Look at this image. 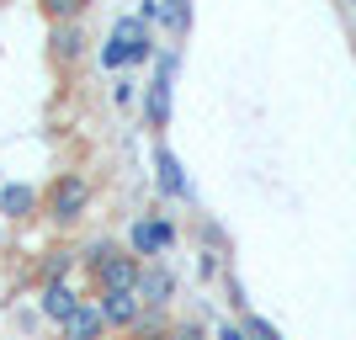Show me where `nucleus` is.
<instances>
[{"mask_svg":"<svg viewBox=\"0 0 356 340\" xmlns=\"http://www.w3.org/2000/svg\"><path fill=\"white\" fill-rule=\"evenodd\" d=\"M80 266L90 271V287H96V293H106V287H128V293H138L144 255H134L128 245H118V239H90L86 250H80Z\"/></svg>","mask_w":356,"mask_h":340,"instance_id":"1","label":"nucleus"},{"mask_svg":"<svg viewBox=\"0 0 356 340\" xmlns=\"http://www.w3.org/2000/svg\"><path fill=\"white\" fill-rule=\"evenodd\" d=\"M90 202H96V186L80 170H54V181L43 186V218L54 229H74L90 213Z\"/></svg>","mask_w":356,"mask_h":340,"instance_id":"2","label":"nucleus"},{"mask_svg":"<svg viewBox=\"0 0 356 340\" xmlns=\"http://www.w3.org/2000/svg\"><path fill=\"white\" fill-rule=\"evenodd\" d=\"M112 43L122 48V59H128V70H144V64H154V54H160V27L154 22H144L138 11H128V16H118L112 22V32H106Z\"/></svg>","mask_w":356,"mask_h":340,"instance_id":"3","label":"nucleus"},{"mask_svg":"<svg viewBox=\"0 0 356 340\" xmlns=\"http://www.w3.org/2000/svg\"><path fill=\"white\" fill-rule=\"evenodd\" d=\"M134 255H144V261H165V255L181 245V229L170 218H160V213H138L134 223H128V239H122Z\"/></svg>","mask_w":356,"mask_h":340,"instance_id":"4","label":"nucleus"},{"mask_svg":"<svg viewBox=\"0 0 356 340\" xmlns=\"http://www.w3.org/2000/svg\"><path fill=\"white\" fill-rule=\"evenodd\" d=\"M149 165H154V186H160V197H170V202H192V197H197L192 176H186V160H181L176 149L165 144V138H154Z\"/></svg>","mask_w":356,"mask_h":340,"instance_id":"5","label":"nucleus"},{"mask_svg":"<svg viewBox=\"0 0 356 340\" xmlns=\"http://www.w3.org/2000/svg\"><path fill=\"white\" fill-rule=\"evenodd\" d=\"M138 118H144V128L154 138H165V128L176 122V80H170V74H149V80H144Z\"/></svg>","mask_w":356,"mask_h":340,"instance_id":"6","label":"nucleus"},{"mask_svg":"<svg viewBox=\"0 0 356 340\" xmlns=\"http://www.w3.org/2000/svg\"><path fill=\"white\" fill-rule=\"evenodd\" d=\"M86 54H90L86 22H48V64L54 70H74V64H86Z\"/></svg>","mask_w":356,"mask_h":340,"instance_id":"7","label":"nucleus"},{"mask_svg":"<svg viewBox=\"0 0 356 340\" xmlns=\"http://www.w3.org/2000/svg\"><path fill=\"white\" fill-rule=\"evenodd\" d=\"M181 293V277L165 261H144V271H138V298H144V309H170Z\"/></svg>","mask_w":356,"mask_h":340,"instance_id":"8","label":"nucleus"},{"mask_svg":"<svg viewBox=\"0 0 356 340\" xmlns=\"http://www.w3.org/2000/svg\"><path fill=\"white\" fill-rule=\"evenodd\" d=\"M43 213V192L32 181H0V218L6 223H27Z\"/></svg>","mask_w":356,"mask_h":340,"instance_id":"9","label":"nucleus"},{"mask_svg":"<svg viewBox=\"0 0 356 340\" xmlns=\"http://www.w3.org/2000/svg\"><path fill=\"white\" fill-rule=\"evenodd\" d=\"M80 303H86V298L74 293V282H70V277H64V282H38V314H43L54 330H59L64 319L80 309Z\"/></svg>","mask_w":356,"mask_h":340,"instance_id":"10","label":"nucleus"},{"mask_svg":"<svg viewBox=\"0 0 356 340\" xmlns=\"http://www.w3.org/2000/svg\"><path fill=\"white\" fill-rule=\"evenodd\" d=\"M96 303H102V314H106V325H112V330L134 335L138 314H144V298H138V293H128V287H106V293H96Z\"/></svg>","mask_w":356,"mask_h":340,"instance_id":"11","label":"nucleus"},{"mask_svg":"<svg viewBox=\"0 0 356 340\" xmlns=\"http://www.w3.org/2000/svg\"><path fill=\"white\" fill-rule=\"evenodd\" d=\"M106 335H112V325H106V314H102L96 298H86V303L59 325V340H106Z\"/></svg>","mask_w":356,"mask_h":340,"instance_id":"12","label":"nucleus"},{"mask_svg":"<svg viewBox=\"0 0 356 340\" xmlns=\"http://www.w3.org/2000/svg\"><path fill=\"white\" fill-rule=\"evenodd\" d=\"M192 22H197L192 0H165V11H160V38H165L170 48H186V38H192Z\"/></svg>","mask_w":356,"mask_h":340,"instance_id":"13","label":"nucleus"},{"mask_svg":"<svg viewBox=\"0 0 356 340\" xmlns=\"http://www.w3.org/2000/svg\"><path fill=\"white\" fill-rule=\"evenodd\" d=\"M74 266H80V250L54 245V250H43V261H38V282H64Z\"/></svg>","mask_w":356,"mask_h":340,"instance_id":"14","label":"nucleus"},{"mask_svg":"<svg viewBox=\"0 0 356 340\" xmlns=\"http://www.w3.org/2000/svg\"><path fill=\"white\" fill-rule=\"evenodd\" d=\"M38 11H43V22H86L90 0H38Z\"/></svg>","mask_w":356,"mask_h":340,"instance_id":"15","label":"nucleus"},{"mask_svg":"<svg viewBox=\"0 0 356 340\" xmlns=\"http://www.w3.org/2000/svg\"><path fill=\"white\" fill-rule=\"evenodd\" d=\"M170 325H176L170 309H144V314H138V325H134V340H154V335H165Z\"/></svg>","mask_w":356,"mask_h":340,"instance_id":"16","label":"nucleus"},{"mask_svg":"<svg viewBox=\"0 0 356 340\" xmlns=\"http://www.w3.org/2000/svg\"><path fill=\"white\" fill-rule=\"evenodd\" d=\"M239 325H245V335H250V340H282V330L271 325V319H261L255 309H245V314H239Z\"/></svg>","mask_w":356,"mask_h":340,"instance_id":"17","label":"nucleus"},{"mask_svg":"<svg viewBox=\"0 0 356 340\" xmlns=\"http://www.w3.org/2000/svg\"><path fill=\"white\" fill-rule=\"evenodd\" d=\"M96 59H102V70H106V74H122V70H128V59H122V48L112 43V38L96 48Z\"/></svg>","mask_w":356,"mask_h":340,"instance_id":"18","label":"nucleus"},{"mask_svg":"<svg viewBox=\"0 0 356 340\" xmlns=\"http://www.w3.org/2000/svg\"><path fill=\"white\" fill-rule=\"evenodd\" d=\"M112 102H118V106L138 102V80H134V74H118V80H112Z\"/></svg>","mask_w":356,"mask_h":340,"instance_id":"19","label":"nucleus"},{"mask_svg":"<svg viewBox=\"0 0 356 340\" xmlns=\"http://www.w3.org/2000/svg\"><path fill=\"white\" fill-rule=\"evenodd\" d=\"M176 330H181V340H208V325H202V319H176Z\"/></svg>","mask_w":356,"mask_h":340,"instance_id":"20","label":"nucleus"},{"mask_svg":"<svg viewBox=\"0 0 356 340\" xmlns=\"http://www.w3.org/2000/svg\"><path fill=\"white\" fill-rule=\"evenodd\" d=\"M213 340H250V335H245V325H239V319H234V325H229V319H223V325L213 330Z\"/></svg>","mask_w":356,"mask_h":340,"instance_id":"21","label":"nucleus"},{"mask_svg":"<svg viewBox=\"0 0 356 340\" xmlns=\"http://www.w3.org/2000/svg\"><path fill=\"white\" fill-rule=\"evenodd\" d=\"M154 340H181V330H176V325H170V330H165V335H154Z\"/></svg>","mask_w":356,"mask_h":340,"instance_id":"22","label":"nucleus"},{"mask_svg":"<svg viewBox=\"0 0 356 340\" xmlns=\"http://www.w3.org/2000/svg\"><path fill=\"white\" fill-rule=\"evenodd\" d=\"M0 245H6V218H0Z\"/></svg>","mask_w":356,"mask_h":340,"instance_id":"23","label":"nucleus"},{"mask_svg":"<svg viewBox=\"0 0 356 340\" xmlns=\"http://www.w3.org/2000/svg\"><path fill=\"white\" fill-rule=\"evenodd\" d=\"M346 6H351V11H356V0H346Z\"/></svg>","mask_w":356,"mask_h":340,"instance_id":"24","label":"nucleus"}]
</instances>
